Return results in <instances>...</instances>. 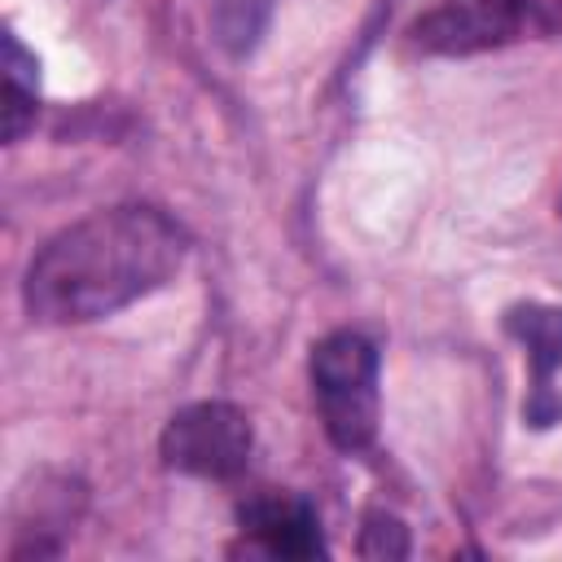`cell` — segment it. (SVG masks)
<instances>
[{"label":"cell","instance_id":"5b68a950","mask_svg":"<svg viewBox=\"0 0 562 562\" xmlns=\"http://www.w3.org/2000/svg\"><path fill=\"white\" fill-rule=\"evenodd\" d=\"M237 522H241V536L250 540V549H259L268 558H321L325 553L316 505L299 492L263 487L237 505Z\"/></svg>","mask_w":562,"mask_h":562},{"label":"cell","instance_id":"9c48e42d","mask_svg":"<svg viewBox=\"0 0 562 562\" xmlns=\"http://www.w3.org/2000/svg\"><path fill=\"white\" fill-rule=\"evenodd\" d=\"M360 553H364V558H404V553H408V536H404V527H400L395 518L369 514V518H364Z\"/></svg>","mask_w":562,"mask_h":562},{"label":"cell","instance_id":"52a82bcc","mask_svg":"<svg viewBox=\"0 0 562 562\" xmlns=\"http://www.w3.org/2000/svg\"><path fill=\"white\" fill-rule=\"evenodd\" d=\"M35 53L22 48L13 31H4V140H22L26 127L35 123Z\"/></svg>","mask_w":562,"mask_h":562},{"label":"cell","instance_id":"277c9868","mask_svg":"<svg viewBox=\"0 0 562 562\" xmlns=\"http://www.w3.org/2000/svg\"><path fill=\"white\" fill-rule=\"evenodd\" d=\"M536 26L531 0H439L413 22V44L439 57H465L522 40Z\"/></svg>","mask_w":562,"mask_h":562},{"label":"cell","instance_id":"ba28073f","mask_svg":"<svg viewBox=\"0 0 562 562\" xmlns=\"http://www.w3.org/2000/svg\"><path fill=\"white\" fill-rule=\"evenodd\" d=\"M263 13H268V0H215V26H220V40L233 48V53H246L263 26Z\"/></svg>","mask_w":562,"mask_h":562},{"label":"cell","instance_id":"6da1fadb","mask_svg":"<svg viewBox=\"0 0 562 562\" xmlns=\"http://www.w3.org/2000/svg\"><path fill=\"white\" fill-rule=\"evenodd\" d=\"M189 255V233L158 206L123 202L48 237L22 281L40 325H83L162 290Z\"/></svg>","mask_w":562,"mask_h":562},{"label":"cell","instance_id":"7a4b0ae2","mask_svg":"<svg viewBox=\"0 0 562 562\" xmlns=\"http://www.w3.org/2000/svg\"><path fill=\"white\" fill-rule=\"evenodd\" d=\"M312 400L334 448L360 452L378 435V347L356 329H334L312 347L307 360Z\"/></svg>","mask_w":562,"mask_h":562},{"label":"cell","instance_id":"8992f818","mask_svg":"<svg viewBox=\"0 0 562 562\" xmlns=\"http://www.w3.org/2000/svg\"><path fill=\"white\" fill-rule=\"evenodd\" d=\"M505 329L527 347V364H531L527 422L531 426H553L562 417V395L553 391V373L562 364V307L518 303V307L505 312Z\"/></svg>","mask_w":562,"mask_h":562},{"label":"cell","instance_id":"3957f363","mask_svg":"<svg viewBox=\"0 0 562 562\" xmlns=\"http://www.w3.org/2000/svg\"><path fill=\"white\" fill-rule=\"evenodd\" d=\"M250 448H255L250 417L224 400H202V404L180 408L162 426V439H158L167 470L215 479V483L237 479L250 465Z\"/></svg>","mask_w":562,"mask_h":562}]
</instances>
